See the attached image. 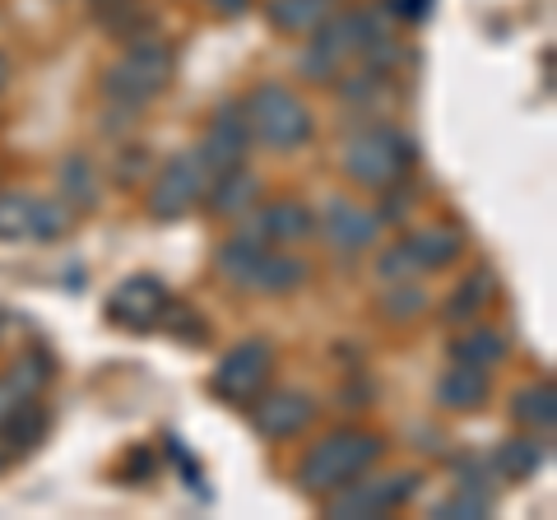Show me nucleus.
Segmentation results:
<instances>
[{
	"instance_id": "f257e3e1",
	"label": "nucleus",
	"mask_w": 557,
	"mask_h": 520,
	"mask_svg": "<svg viewBox=\"0 0 557 520\" xmlns=\"http://www.w3.org/2000/svg\"><path fill=\"white\" fill-rule=\"evenodd\" d=\"M381 33H391L381 10H344L330 14V20L311 33V42L298 51V75L307 84H335V75L344 71L354 57H362V47Z\"/></svg>"
},
{
	"instance_id": "f03ea898",
	"label": "nucleus",
	"mask_w": 557,
	"mask_h": 520,
	"mask_svg": "<svg viewBox=\"0 0 557 520\" xmlns=\"http://www.w3.org/2000/svg\"><path fill=\"white\" fill-rule=\"evenodd\" d=\"M339 168H344V177L354 182V186H362V190H386V186L409 177V168H413V140H409L405 131L386 126V121H368V126H358L344 140Z\"/></svg>"
},
{
	"instance_id": "7ed1b4c3",
	"label": "nucleus",
	"mask_w": 557,
	"mask_h": 520,
	"mask_svg": "<svg viewBox=\"0 0 557 520\" xmlns=\"http://www.w3.org/2000/svg\"><path fill=\"white\" fill-rule=\"evenodd\" d=\"M386 442L376 432H330L325 442H317L298 460V488L311 497H330L335 488H344L348 479H358L362 470H372L381 460Z\"/></svg>"
},
{
	"instance_id": "20e7f679",
	"label": "nucleus",
	"mask_w": 557,
	"mask_h": 520,
	"mask_svg": "<svg viewBox=\"0 0 557 520\" xmlns=\"http://www.w3.org/2000/svg\"><path fill=\"white\" fill-rule=\"evenodd\" d=\"M168 79H172V51L153 38H135L126 47V57L102 71L98 89L116 112H139L149 98H159L168 89Z\"/></svg>"
},
{
	"instance_id": "39448f33",
	"label": "nucleus",
	"mask_w": 557,
	"mask_h": 520,
	"mask_svg": "<svg viewBox=\"0 0 557 520\" xmlns=\"http://www.w3.org/2000/svg\"><path fill=\"white\" fill-rule=\"evenodd\" d=\"M242 112L251 121V140H260L274 153H293L311 140V112L302 108V98L284 89L278 79L256 84L251 98L242 102Z\"/></svg>"
},
{
	"instance_id": "423d86ee",
	"label": "nucleus",
	"mask_w": 557,
	"mask_h": 520,
	"mask_svg": "<svg viewBox=\"0 0 557 520\" xmlns=\"http://www.w3.org/2000/svg\"><path fill=\"white\" fill-rule=\"evenodd\" d=\"M418 493V474L399 470V474H368L362 470L358 479H348L344 488H335L325 497V516L335 520H376V516H391L395 507Z\"/></svg>"
},
{
	"instance_id": "0eeeda50",
	"label": "nucleus",
	"mask_w": 557,
	"mask_h": 520,
	"mask_svg": "<svg viewBox=\"0 0 557 520\" xmlns=\"http://www.w3.org/2000/svg\"><path fill=\"white\" fill-rule=\"evenodd\" d=\"M205 186H209V168H205V159H200V149L190 145V149H182V153H172V159H168L159 172H153L145 210H149V219L172 223V219L190 214V210H196V205L205 200Z\"/></svg>"
},
{
	"instance_id": "6e6552de",
	"label": "nucleus",
	"mask_w": 557,
	"mask_h": 520,
	"mask_svg": "<svg viewBox=\"0 0 557 520\" xmlns=\"http://www.w3.org/2000/svg\"><path fill=\"white\" fill-rule=\"evenodd\" d=\"M270 372H274V344L251 335L219 358V368L209 372V391L228 405H251L270 386Z\"/></svg>"
},
{
	"instance_id": "1a4fd4ad",
	"label": "nucleus",
	"mask_w": 557,
	"mask_h": 520,
	"mask_svg": "<svg viewBox=\"0 0 557 520\" xmlns=\"http://www.w3.org/2000/svg\"><path fill=\"white\" fill-rule=\"evenodd\" d=\"M251 121L247 112H242V102H223V108H214V116H209V126L200 135V159L209 168V177H219V172L228 168H242L251 153Z\"/></svg>"
},
{
	"instance_id": "9d476101",
	"label": "nucleus",
	"mask_w": 557,
	"mask_h": 520,
	"mask_svg": "<svg viewBox=\"0 0 557 520\" xmlns=\"http://www.w3.org/2000/svg\"><path fill=\"white\" fill-rule=\"evenodd\" d=\"M242 233L265 242V247H293V242H307L311 233H317V210L284 196V200L256 205V210L247 214V223H242Z\"/></svg>"
},
{
	"instance_id": "9b49d317",
	"label": "nucleus",
	"mask_w": 557,
	"mask_h": 520,
	"mask_svg": "<svg viewBox=\"0 0 557 520\" xmlns=\"http://www.w3.org/2000/svg\"><path fill=\"white\" fill-rule=\"evenodd\" d=\"M317 419V400L307 391H260L251 400V428L265 442H288Z\"/></svg>"
},
{
	"instance_id": "f8f14e48",
	"label": "nucleus",
	"mask_w": 557,
	"mask_h": 520,
	"mask_svg": "<svg viewBox=\"0 0 557 520\" xmlns=\"http://www.w3.org/2000/svg\"><path fill=\"white\" fill-rule=\"evenodd\" d=\"M317 228L335 256H362L376 242L381 223L372 210H362V205H354L348 196H335V200H325V210L317 214Z\"/></svg>"
},
{
	"instance_id": "ddd939ff",
	"label": "nucleus",
	"mask_w": 557,
	"mask_h": 520,
	"mask_svg": "<svg viewBox=\"0 0 557 520\" xmlns=\"http://www.w3.org/2000/svg\"><path fill=\"white\" fill-rule=\"evenodd\" d=\"M163 302H168V288L153 274H135V280L116 284V293L108 298V317L121 325H135V331H149L159 321Z\"/></svg>"
},
{
	"instance_id": "4468645a",
	"label": "nucleus",
	"mask_w": 557,
	"mask_h": 520,
	"mask_svg": "<svg viewBox=\"0 0 557 520\" xmlns=\"http://www.w3.org/2000/svg\"><path fill=\"white\" fill-rule=\"evenodd\" d=\"M256 205H260V177L247 163L219 172V177H209V186H205V210L214 219H247Z\"/></svg>"
},
{
	"instance_id": "2eb2a0df",
	"label": "nucleus",
	"mask_w": 557,
	"mask_h": 520,
	"mask_svg": "<svg viewBox=\"0 0 557 520\" xmlns=\"http://www.w3.org/2000/svg\"><path fill=\"white\" fill-rule=\"evenodd\" d=\"M493 400V376L483 368H465V362H450L437 376V405L450 413H474Z\"/></svg>"
},
{
	"instance_id": "dca6fc26",
	"label": "nucleus",
	"mask_w": 557,
	"mask_h": 520,
	"mask_svg": "<svg viewBox=\"0 0 557 520\" xmlns=\"http://www.w3.org/2000/svg\"><path fill=\"white\" fill-rule=\"evenodd\" d=\"M511 354V339L497 331V325H474L469 321V331L450 339V362H465V368H483V372H493L502 368Z\"/></svg>"
},
{
	"instance_id": "f3484780",
	"label": "nucleus",
	"mask_w": 557,
	"mask_h": 520,
	"mask_svg": "<svg viewBox=\"0 0 557 520\" xmlns=\"http://www.w3.org/2000/svg\"><path fill=\"white\" fill-rule=\"evenodd\" d=\"M307 274H311V265H307L302 256L270 247L265 256H260V265L251 274V288L247 293H265V298H278V293H298L307 284Z\"/></svg>"
},
{
	"instance_id": "a211bd4d",
	"label": "nucleus",
	"mask_w": 557,
	"mask_h": 520,
	"mask_svg": "<svg viewBox=\"0 0 557 520\" xmlns=\"http://www.w3.org/2000/svg\"><path fill=\"white\" fill-rule=\"evenodd\" d=\"M487 465H493L497 479H534L539 470L548 465V437L539 442V432H530V437H507L493 456H487Z\"/></svg>"
},
{
	"instance_id": "6ab92c4d",
	"label": "nucleus",
	"mask_w": 557,
	"mask_h": 520,
	"mask_svg": "<svg viewBox=\"0 0 557 520\" xmlns=\"http://www.w3.org/2000/svg\"><path fill=\"white\" fill-rule=\"evenodd\" d=\"M265 251H270L265 242H256V237H247V233H237V237H228V242H219V251H214L219 280L228 284V288H242V293H247V288H251V274H256V265H260V256H265Z\"/></svg>"
},
{
	"instance_id": "aec40b11",
	"label": "nucleus",
	"mask_w": 557,
	"mask_h": 520,
	"mask_svg": "<svg viewBox=\"0 0 557 520\" xmlns=\"http://www.w3.org/2000/svg\"><path fill=\"white\" fill-rule=\"evenodd\" d=\"M405 247H409L418 270H442V265H450V260H460L465 237L456 228H446V223H428V228L405 237Z\"/></svg>"
},
{
	"instance_id": "412c9836",
	"label": "nucleus",
	"mask_w": 557,
	"mask_h": 520,
	"mask_svg": "<svg viewBox=\"0 0 557 520\" xmlns=\"http://www.w3.org/2000/svg\"><path fill=\"white\" fill-rule=\"evenodd\" d=\"M511 419L520 428L539 432V437H553V423H557V391H553V381H534V386L516 391L511 395Z\"/></svg>"
},
{
	"instance_id": "4be33fe9",
	"label": "nucleus",
	"mask_w": 557,
	"mask_h": 520,
	"mask_svg": "<svg viewBox=\"0 0 557 520\" xmlns=\"http://www.w3.org/2000/svg\"><path fill=\"white\" fill-rule=\"evenodd\" d=\"M330 14H335V0H274L270 5V24L288 38H311Z\"/></svg>"
},
{
	"instance_id": "5701e85b",
	"label": "nucleus",
	"mask_w": 557,
	"mask_h": 520,
	"mask_svg": "<svg viewBox=\"0 0 557 520\" xmlns=\"http://www.w3.org/2000/svg\"><path fill=\"white\" fill-rule=\"evenodd\" d=\"M47 423H51V419H47V409L38 405V395H33V400H24V405L5 419V428H0V437H5V456H10V460H14V456H28V450L47 437Z\"/></svg>"
},
{
	"instance_id": "b1692460",
	"label": "nucleus",
	"mask_w": 557,
	"mask_h": 520,
	"mask_svg": "<svg viewBox=\"0 0 557 520\" xmlns=\"http://www.w3.org/2000/svg\"><path fill=\"white\" fill-rule=\"evenodd\" d=\"M57 186H61V200L70 210H94L98 205V172L84 153H65L57 168Z\"/></svg>"
},
{
	"instance_id": "393cba45",
	"label": "nucleus",
	"mask_w": 557,
	"mask_h": 520,
	"mask_svg": "<svg viewBox=\"0 0 557 520\" xmlns=\"http://www.w3.org/2000/svg\"><path fill=\"white\" fill-rule=\"evenodd\" d=\"M493 302V274L487 270H474L469 280L450 293L446 298V307H442V317L450 321V325H460V321H479V311Z\"/></svg>"
},
{
	"instance_id": "a878e982",
	"label": "nucleus",
	"mask_w": 557,
	"mask_h": 520,
	"mask_svg": "<svg viewBox=\"0 0 557 520\" xmlns=\"http://www.w3.org/2000/svg\"><path fill=\"white\" fill-rule=\"evenodd\" d=\"M376 311H381L386 321L405 325V321H413V317H423V311H428V288L418 284V280H395V284L386 288V298L376 302Z\"/></svg>"
},
{
	"instance_id": "bb28decb",
	"label": "nucleus",
	"mask_w": 557,
	"mask_h": 520,
	"mask_svg": "<svg viewBox=\"0 0 557 520\" xmlns=\"http://www.w3.org/2000/svg\"><path fill=\"white\" fill-rule=\"evenodd\" d=\"M70 205L65 200H28V233L42 242H57L70 233Z\"/></svg>"
},
{
	"instance_id": "cd10ccee",
	"label": "nucleus",
	"mask_w": 557,
	"mask_h": 520,
	"mask_svg": "<svg viewBox=\"0 0 557 520\" xmlns=\"http://www.w3.org/2000/svg\"><path fill=\"white\" fill-rule=\"evenodd\" d=\"M493 511V493H483V488H460L450 493V497H442L437 507H432V516L437 520H479V516H487Z\"/></svg>"
},
{
	"instance_id": "c85d7f7f",
	"label": "nucleus",
	"mask_w": 557,
	"mask_h": 520,
	"mask_svg": "<svg viewBox=\"0 0 557 520\" xmlns=\"http://www.w3.org/2000/svg\"><path fill=\"white\" fill-rule=\"evenodd\" d=\"M153 325H163V331L177 335L182 344H205L209 339V321H200L196 307H186V302H163V311H159V321Z\"/></svg>"
},
{
	"instance_id": "c756f323",
	"label": "nucleus",
	"mask_w": 557,
	"mask_h": 520,
	"mask_svg": "<svg viewBox=\"0 0 557 520\" xmlns=\"http://www.w3.org/2000/svg\"><path fill=\"white\" fill-rule=\"evenodd\" d=\"M5 381H10V386H20V391L28 395V400H33V395H38V391L47 386V381H51V358H47L42 349H33V354H20V358L10 362Z\"/></svg>"
},
{
	"instance_id": "7c9ffc66",
	"label": "nucleus",
	"mask_w": 557,
	"mask_h": 520,
	"mask_svg": "<svg viewBox=\"0 0 557 520\" xmlns=\"http://www.w3.org/2000/svg\"><path fill=\"white\" fill-rule=\"evenodd\" d=\"M418 274H423V270L413 265V256H409L405 242H399V247H386V251L376 256V280H381V284H395V280H418Z\"/></svg>"
},
{
	"instance_id": "2f4dec72",
	"label": "nucleus",
	"mask_w": 557,
	"mask_h": 520,
	"mask_svg": "<svg viewBox=\"0 0 557 520\" xmlns=\"http://www.w3.org/2000/svg\"><path fill=\"white\" fill-rule=\"evenodd\" d=\"M28 237V196H0V242Z\"/></svg>"
},
{
	"instance_id": "473e14b6",
	"label": "nucleus",
	"mask_w": 557,
	"mask_h": 520,
	"mask_svg": "<svg viewBox=\"0 0 557 520\" xmlns=\"http://www.w3.org/2000/svg\"><path fill=\"white\" fill-rule=\"evenodd\" d=\"M381 210H376V223H405L409 214H413V190L405 186V182H395V186H386L381 190Z\"/></svg>"
},
{
	"instance_id": "72a5a7b5",
	"label": "nucleus",
	"mask_w": 557,
	"mask_h": 520,
	"mask_svg": "<svg viewBox=\"0 0 557 520\" xmlns=\"http://www.w3.org/2000/svg\"><path fill=\"white\" fill-rule=\"evenodd\" d=\"M145 168H149V153L135 145V153L131 149H121L116 153V182L121 186H131V177H145Z\"/></svg>"
},
{
	"instance_id": "f704fd0d",
	"label": "nucleus",
	"mask_w": 557,
	"mask_h": 520,
	"mask_svg": "<svg viewBox=\"0 0 557 520\" xmlns=\"http://www.w3.org/2000/svg\"><path fill=\"white\" fill-rule=\"evenodd\" d=\"M24 400H28V395H24L20 386H10V381H5V376H0V428H5V419H10V413H14V409H20Z\"/></svg>"
},
{
	"instance_id": "c9c22d12",
	"label": "nucleus",
	"mask_w": 557,
	"mask_h": 520,
	"mask_svg": "<svg viewBox=\"0 0 557 520\" xmlns=\"http://www.w3.org/2000/svg\"><path fill=\"white\" fill-rule=\"evenodd\" d=\"M386 10L399 14V20H423V14L432 10V0H391Z\"/></svg>"
},
{
	"instance_id": "e433bc0d",
	"label": "nucleus",
	"mask_w": 557,
	"mask_h": 520,
	"mask_svg": "<svg viewBox=\"0 0 557 520\" xmlns=\"http://www.w3.org/2000/svg\"><path fill=\"white\" fill-rule=\"evenodd\" d=\"M209 10H219V14H247L251 0H209Z\"/></svg>"
},
{
	"instance_id": "4c0bfd02",
	"label": "nucleus",
	"mask_w": 557,
	"mask_h": 520,
	"mask_svg": "<svg viewBox=\"0 0 557 520\" xmlns=\"http://www.w3.org/2000/svg\"><path fill=\"white\" fill-rule=\"evenodd\" d=\"M5 84H10V61L0 57V89H5Z\"/></svg>"
},
{
	"instance_id": "58836bf2",
	"label": "nucleus",
	"mask_w": 557,
	"mask_h": 520,
	"mask_svg": "<svg viewBox=\"0 0 557 520\" xmlns=\"http://www.w3.org/2000/svg\"><path fill=\"white\" fill-rule=\"evenodd\" d=\"M5 465H10V456H5V450H0V470H5Z\"/></svg>"
},
{
	"instance_id": "ea45409f",
	"label": "nucleus",
	"mask_w": 557,
	"mask_h": 520,
	"mask_svg": "<svg viewBox=\"0 0 557 520\" xmlns=\"http://www.w3.org/2000/svg\"><path fill=\"white\" fill-rule=\"evenodd\" d=\"M0 325H5V317H0Z\"/></svg>"
}]
</instances>
